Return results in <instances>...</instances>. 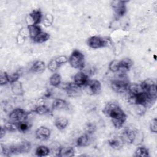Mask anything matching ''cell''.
Masks as SVG:
<instances>
[{
  "label": "cell",
  "instance_id": "e575fe53",
  "mask_svg": "<svg viewBox=\"0 0 157 157\" xmlns=\"http://www.w3.org/2000/svg\"><path fill=\"white\" fill-rule=\"evenodd\" d=\"M55 60L59 66H61V65L67 63L68 60H69V58L66 56L61 55V56H59L57 58H56Z\"/></svg>",
  "mask_w": 157,
  "mask_h": 157
},
{
  "label": "cell",
  "instance_id": "836d02e7",
  "mask_svg": "<svg viewBox=\"0 0 157 157\" xmlns=\"http://www.w3.org/2000/svg\"><path fill=\"white\" fill-rule=\"evenodd\" d=\"M9 83L8 74L6 72H2L0 75V83L1 85H5Z\"/></svg>",
  "mask_w": 157,
  "mask_h": 157
},
{
  "label": "cell",
  "instance_id": "3957f363",
  "mask_svg": "<svg viewBox=\"0 0 157 157\" xmlns=\"http://www.w3.org/2000/svg\"><path fill=\"white\" fill-rule=\"evenodd\" d=\"M129 83L126 73L120 72L117 77L112 81L111 88L117 93H124L127 91Z\"/></svg>",
  "mask_w": 157,
  "mask_h": 157
},
{
  "label": "cell",
  "instance_id": "e0dca14e",
  "mask_svg": "<svg viewBox=\"0 0 157 157\" xmlns=\"http://www.w3.org/2000/svg\"><path fill=\"white\" fill-rule=\"evenodd\" d=\"M120 69L119 72L122 73H126L133 66L132 60L128 58L120 60Z\"/></svg>",
  "mask_w": 157,
  "mask_h": 157
},
{
  "label": "cell",
  "instance_id": "cb8c5ba5",
  "mask_svg": "<svg viewBox=\"0 0 157 157\" xmlns=\"http://www.w3.org/2000/svg\"><path fill=\"white\" fill-rule=\"evenodd\" d=\"M50 151L48 147L45 145H40L37 147V148L36 149L35 154L36 156L42 157V156H45L49 155Z\"/></svg>",
  "mask_w": 157,
  "mask_h": 157
},
{
  "label": "cell",
  "instance_id": "d590c367",
  "mask_svg": "<svg viewBox=\"0 0 157 157\" xmlns=\"http://www.w3.org/2000/svg\"><path fill=\"white\" fill-rule=\"evenodd\" d=\"M8 77H9V83L12 84V83L18 80V78L20 77V74L18 72H15L12 74H8Z\"/></svg>",
  "mask_w": 157,
  "mask_h": 157
},
{
  "label": "cell",
  "instance_id": "30bf717a",
  "mask_svg": "<svg viewBox=\"0 0 157 157\" xmlns=\"http://www.w3.org/2000/svg\"><path fill=\"white\" fill-rule=\"evenodd\" d=\"M42 13L40 10L34 9L28 15V18L27 21L28 22V25H37L41 23L42 20Z\"/></svg>",
  "mask_w": 157,
  "mask_h": 157
},
{
  "label": "cell",
  "instance_id": "5b68a950",
  "mask_svg": "<svg viewBox=\"0 0 157 157\" xmlns=\"http://www.w3.org/2000/svg\"><path fill=\"white\" fill-rule=\"evenodd\" d=\"M68 62L73 68L82 70L85 67V56L80 51L75 49L71 54Z\"/></svg>",
  "mask_w": 157,
  "mask_h": 157
},
{
  "label": "cell",
  "instance_id": "44dd1931",
  "mask_svg": "<svg viewBox=\"0 0 157 157\" xmlns=\"http://www.w3.org/2000/svg\"><path fill=\"white\" fill-rule=\"evenodd\" d=\"M69 121L65 117H58L55 121V126L59 130L64 129L68 125Z\"/></svg>",
  "mask_w": 157,
  "mask_h": 157
},
{
  "label": "cell",
  "instance_id": "1f68e13d",
  "mask_svg": "<svg viewBox=\"0 0 157 157\" xmlns=\"http://www.w3.org/2000/svg\"><path fill=\"white\" fill-rule=\"evenodd\" d=\"M59 65L58 64V63L56 61L55 59H52L51 60L48 64V66H47V67L48 69L52 72H56L58 69L59 67Z\"/></svg>",
  "mask_w": 157,
  "mask_h": 157
},
{
  "label": "cell",
  "instance_id": "4316f807",
  "mask_svg": "<svg viewBox=\"0 0 157 157\" xmlns=\"http://www.w3.org/2000/svg\"><path fill=\"white\" fill-rule=\"evenodd\" d=\"M12 91L13 94L16 95H22L23 94V90L21 85V83L18 81L13 82L11 84Z\"/></svg>",
  "mask_w": 157,
  "mask_h": 157
},
{
  "label": "cell",
  "instance_id": "8d00e7d4",
  "mask_svg": "<svg viewBox=\"0 0 157 157\" xmlns=\"http://www.w3.org/2000/svg\"><path fill=\"white\" fill-rule=\"evenodd\" d=\"M150 129L151 132L156 133L157 132V119L155 118L152 119L150 123Z\"/></svg>",
  "mask_w": 157,
  "mask_h": 157
},
{
  "label": "cell",
  "instance_id": "ba28073f",
  "mask_svg": "<svg viewBox=\"0 0 157 157\" xmlns=\"http://www.w3.org/2000/svg\"><path fill=\"white\" fill-rule=\"evenodd\" d=\"M128 1H113L111 2V6L114 10L115 15L119 18L123 17L127 12L126 3Z\"/></svg>",
  "mask_w": 157,
  "mask_h": 157
},
{
  "label": "cell",
  "instance_id": "52a82bcc",
  "mask_svg": "<svg viewBox=\"0 0 157 157\" xmlns=\"http://www.w3.org/2000/svg\"><path fill=\"white\" fill-rule=\"evenodd\" d=\"M30 113L27 112L21 108H16L12 110L9 114V121L18 123L20 122L27 120Z\"/></svg>",
  "mask_w": 157,
  "mask_h": 157
},
{
  "label": "cell",
  "instance_id": "4dcf8cb0",
  "mask_svg": "<svg viewBox=\"0 0 157 157\" xmlns=\"http://www.w3.org/2000/svg\"><path fill=\"white\" fill-rule=\"evenodd\" d=\"M109 70L112 72H118L120 69V60H113L112 61L109 65Z\"/></svg>",
  "mask_w": 157,
  "mask_h": 157
},
{
  "label": "cell",
  "instance_id": "8fae6325",
  "mask_svg": "<svg viewBox=\"0 0 157 157\" xmlns=\"http://www.w3.org/2000/svg\"><path fill=\"white\" fill-rule=\"evenodd\" d=\"M88 75L83 72H78L74 76L73 82L80 87H85L87 85L89 82Z\"/></svg>",
  "mask_w": 157,
  "mask_h": 157
},
{
  "label": "cell",
  "instance_id": "ffe728a7",
  "mask_svg": "<svg viewBox=\"0 0 157 157\" xmlns=\"http://www.w3.org/2000/svg\"><path fill=\"white\" fill-rule=\"evenodd\" d=\"M90 142V139L89 137V134H83L80 136L76 140V144L78 147H86L89 145Z\"/></svg>",
  "mask_w": 157,
  "mask_h": 157
},
{
  "label": "cell",
  "instance_id": "d6a6232c",
  "mask_svg": "<svg viewBox=\"0 0 157 157\" xmlns=\"http://www.w3.org/2000/svg\"><path fill=\"white\" fill-rule=\"evenodd\" d=\"M4 128L6 129L7 131H10V132H13L17 130V125L16 123L8 121L7 122L4 126Z\"/></svg>",
  "mask_w": 157,
  "mask_h": 157
},
{
  "label": "cell",
  "instance_id": "603a6c76",
  "mask_svg": "<svg viewBox=\"0 0 157 157\" xmlns=\"http://www.w3.org/2000/svg\"><path fill=\"white\" fill-rule=\"evenodd\" d=\"M45 63L42 61H35L32 67H31V70L37 73H41L43 71H45Z\"/></svg>",
  "mask_w": 157,
  "mask_h": 157
},
{
  "label": "cell",
  "instance_id": "f35d334b",
  "mask_svg": "<svg viewBox=\"0 0 157 157\" xmlns=\"http://www.w3.org/2000/svg\"><path fill=\"white\" fill-rule=\"evenodd\" d=\"M6 129L4 128V127L2 126L1 128V138H2L5 134H6Z\"/></svg>",
  "mask_w": 157,
  "mask_h": 157
},
{
  "label": "cell",
  "instance_id": "7c38bea8",
  "mask_svg": "<svg viewBox=\"0 0 157 157\" xmlns=\"http://www.w3.org/2000/svg\"><path fill=\"white\" fill-rule=\"evenodd\" d=\"M13 148L14 155L25 153L30 151L31 145L29 142L27 140H23L17 145H13Z\"/></svg>",
  "mask_w": 157,
  "mask_h": 157
},
{
  "label": "cell",
  "instance_id": "2e32d148",
  "mask_svg": "<svg viewBox=\"0 0 157 157\" xmlns=\"http://www.w3.org/2000/svg\"><path fill=\"white\" fill-rule=\"evenodd\" d=\"M52 109L53 110H63L68 108V102L62 99H55L52 103Z\"/></svg>",
  "mask_w": 157,
  "mask_h": 157
},
{
  "label": "cell",
  "instance_id": "7a4b0ae2",
  "mask_svg": "<svg viewBox=\"0 0 157 157\" xmlns=\"http://www.w3.org/2000/svg\"><path fill=\"white\" fill-rule=\"evenodd\" d=\"M120 137L124 142V144H137L139 140H142V136L138 132V131L133 127H128L125 128L121 133Z\"/></svg>",
  "mask_w": 157,
  "mask_h": 157
},
{
  "label": "cell",
  "instance_id": "6da1fadb",
  "mask_svg": "<svg viewBox=\"0 0 157 157\" xmlns=\"http://www.w3.org/2000/svg\"><path fill=\"white\" fill-rule=\"evenodd\" d=\"M103 113L111 121L115 129H119L122 128L126 120V115L116 102H109L107 103L102 110Z\"/></svg>",
  "mask_w": 157,
  "mask_h": 157
},
{
  "label": "cell",
  "instance_id": "f1b7e54d",
  "mask_svg": "<svg viewBox=\"0 0 157 157\" xmlns=\"http://www.w3.org/2000/svg\"><path fill=\"white\" fill-rule=\"evenodd\" d=\"M134 156L139 157H146L149 156V150L147 148L144 146L138 147L134 153Z\"/></svg>",
  "mask_w": 157,
  "mask_h": 157
},
{
  "label": "cell",
  "instance_id": "f546056e",
  "mask_svg": "<svg viewBox=\"0 0 157 157\" xmlns=\"http://www.w3.org/2000/svg\"><path fill=\"white\" fill-rule=\"evenodd\" d=\"M83 130L86 134H91L96 130V126L94 123L88 122L83 126Z\"/></svg>",
  "mask_w": 157,
  "mask_h": 157
},
{
  "label": "cell",
  "instance_id": "4fadbf2b",
  "mask_svg": "<svg viewBox=\"0 0 157 157\" xmlns=\"http://www.w3.org/2000/svg\"><path fill=\"white\" fill-rule=\"evenodd\" d=\"M50 130L45 126H40L36 130L35 136L40 140H47L50 137Z\"/></svg>",
  "mask_w": 157,
  "mask_h": 157
},
{
  "label": "cell",
  "instance_id": "8992f818",
  "mask_svg": "<svg viewBox=\"0 0 157 157\" xmlns=\"http://www.w3.org/2000/svg\"><path fill=\"white\" fill-rule=\"evenodd\" d=\"M87 44L91 48L97 49L110 46L112 44V41L109 37L94 36L88 39Z\"/></svg>",
  "mask_w": 157,
  "mask_h": 157
},
{
  "label": "cell",
  "instance_id": "7402d4cb",
  "mask_svg": "<svg viewBox=\"0 0 157 157\" xmlns=\"http://www.w3.org/2000/svg\"><path fill=\"white\" fill-rule=\"evenodd\" d=\"M33 112L38 115H46V114L49 113L50 112V110L44 103V104H37L35 107L34 109L33 110Z\"/></svg>",
  "mask_w": 157,
  "mask_h": 157
},
{
  "label": "cell",
  "instance_id": "ac0fdd59",
  "mask_svg": "<svg viewBox=\"0 0 157 157\" xmlns=\"http://www.w3.org/2000/svg\"><path fill=\"white\" fill-rule=\"evenodd\" d=\"M108 144L113 149L120 150L123 147L124 142L120 137H114L109 139Z\"/></svg>",
  "mask_w": 157,
  "mask_h": 157
},
{
  "label": "cell",
  "instance_id": "74e56055",
  "mask_svg": "<svg viewBox=\"0 0 157 157\" xmlns=\"http://www.w3.org/2000/svg\"><path fill=\"white\" fill-rule=\"evenodd\" d=\"M53 22V17L50 14H47L44 18V24L45 26H50Z\"/></svg>",
  "mask_w": 157,
  "mask_h": 157
},
{
  "label": "cell",
  "instance_id": "d6986e66",
  "mask_svg": "<svg viewBox=\"0 0 157 157\" xmlns=\"http://www.w3.org/2000/svg\"><path fill=\"white\" fill-rule=\"evenodd\" d=\"M27 29L28 31V34L32 40L42 31L40 27L37 25H28Z\"/></svg>",
  "mask_w": 157,
  "mask_h": 157
},
{
  "label": "cell",
  "instance_id": "9a60e30c",
  "mask_svg": "<svg viewBox=\"0 0 157 157\" xmlns=\"http://www.w3.org/2000/svg\"><path fill=\"white\" fill-rule=\"evenodd\" d=\"M74 148L70 146L61 147L59 148L56 156L59 157H71L74 155Z\"/></svg>",
  "mask_w": 157,
  "mask_h": 157
},
{
  "label": "cell",
  "instance_id": "d4e9b609",
  "mask_svg": "<svg viewBox=\"0 0 157 157\" xmlns=\"http://www.w3.org/2000/svg\"><path fill=\"white\" fill-rule=\"evenodd\" d=\"M50 84L54 87L58 86L61 82V77L59 74L55 72L51 75L49 79Z\"/></svg>",
  "mask_w": 157,
  "mask_h": 157
},
{
  "label": "cell",
  "instance_id": "5bb4252c",
  "mask_svg": "<svg viewBox=\"0 0 157 157\" xmlns=\"http://www.w3.org/2000/svg\"><path fill=\"white\" fill-rule=\"evenodd\" d=\"M86 86L88 88L93 94H98L101 91V83L99 80L96 79L90 80Z\"/></svg>",
  "mask_w": 157,
  "mask_h": 157
},
{
  "label": "cell",
  "instance_id": "484cf974",
  "mask_svg": "<svg viewBox=\"0 0 157 157\" xmlns=\"http://www.w3.org/2000/svg\"><path fill=\"white\" fill-rule=\"evenodd\" d=\"M50 39V35L47 33L41 31L36 37H35L33 40L35 43H43L47 41Z\"/></svg>",
  "mask_w": 157,
  "mask_h": 157
},
{
  "label": "cell",
  "instance_id": "277c9868",
  "mask_svg": "<svg viewBox=\"0 0 157 157\" xmlns=\"http://www.w3.org/2000/svg\"><path fill=\"white\" fill-rule=\"evenodd\" d=\"M140 85L142 91L147 94L148 97L150 99L156 101L157 91L155 80L153 78H147L143 81Z\"/></svg>",
  "mask_w": 157,
  "mask_h": 157
},
{
  "label": "cell",
  "instance_id": "9c48e42d",
  "mask_svg": "<svg viewBox=\"0 0 157 157\" xmlns=\"http://www.w3.org/2000/svg\"><path fill=\"white\" fill-rule=\"evenodd\" d=\"M64 90L67 94L70 97H77L82 94V88L75 84L74 82L66 84Z\"/></svg>",
  "mask_w": 157,
  "mask_h": 157
},
{
  "label": "cell",
  "instance_id": "83f0119b",
  "mask_svg": "<svg viewBox=\"0 0 157 157\" xmlns=\"http://www.w3.org/2000/svg\"><path fill=\"white\" fill-rule=\"evenodd\" d=\"M17 130L20 132H25L28 130H29L31 126V124L29 121L27 120L20 122L17 124Z\"/></svg>",
  "mask_w": 157,
  "mask_h": 157
}]
</instances>
